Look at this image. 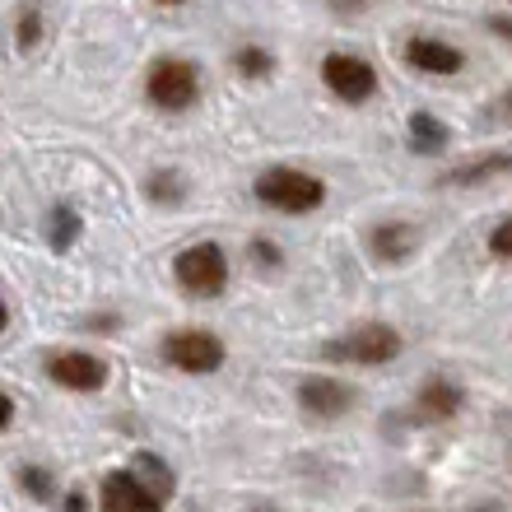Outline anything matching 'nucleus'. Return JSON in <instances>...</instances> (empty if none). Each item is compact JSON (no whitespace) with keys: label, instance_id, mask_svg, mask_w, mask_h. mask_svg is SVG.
Instances as JSON below:
<instances>
[{"label":"nucleus","instance_id":"1","mask_svg":"<svg viewBox=\"0 0 512 512\" xmlns=\"http://www.w3.org/2000/svg\"><path fill=\"white\" fill-rule=\"evenodd\" d=\"M252 196L275 215H312L326 205V182L312 177L308 168H289V163H275V168H261L252 182Z\"/></svg>","mask_w":512,"mask_h":512},{"label":"nucleus","instance_id":"2","mask_svg":"<svg viewBox=\"0 0 512 512\" xmlns=\"http://www.w3.org/2000/svg\"><path fill=\"white\" fill-rule=\"evenodd\" d=\"M145 103L163 117H182L201 103V66L187 56H154L145 70Z\"/></svg>","mask_w":512,"mask_h":512},{"label":"nucleus","instance_id":"3","mask_svg":"<svg viewBox=\"0 0 512 512\" xmlns=\"http://www.w3.org/2000/svg\"><path fill=\"white\" fill-rule=\"evenodd\" d=\"M229 252L219 243H210V238H201V243H187L182 252L173 256V280L177 289L187 298H201V303H210V298H224V289H229Z\"/></svg>","mask_w":512,"mask_h":512},{"label":"nucleus","instance_id":"4","mask_svg":"<svg viewBox=\"0 0 512 512\" xmlns=\"http://www.w3.org/2000/svg\"><path fill=\"white\" fill-rule=\"evenodd\" d=\"M401 350H405V340L396 326L359 322V326H350V331H340L336 340H326L322 359H331V364H354V368H382Z\"/></svg>","mask_w":512,"mask_h":512},{"label":"nucleus","instance_id":"5","mask_svg":"<svg viewBox=\"0 0 512 512\" xmlns=\"http://www.w3.org/2000/svg\"><path fill=\"white\" fill-rule=\"evenodd\" d=\"M159 359L168 368H177V373H187V378H210V373L224 368L229 345H224L215 331H196V326H187V331H168V336L159 340Z\"/></svg>","mask_w":512,"mask_h":512},{"label":"nucleus","instance_id":"6","mask_svg":"<svg viewBox=\"0 0 512 512\" xmlns=\"http://www.w3.org/2000/svg\"><path fill=\"white\" fill-rule=\"evenodd\" d=\"M322 84L340 98V103L359 108V103H368V98L378 94V70H373V61L359 52H326L322 56Z\"/></svg>","mask_w":512,"mask_h":512},{"label":"nucleus","instance_id":"7","mask_svg":"<svg viewBox=\"0 0 512 512\" xmlns=\"http://www.w3.org/2000/svg\"><path fill=\"white\" fill-rule=\"evenodd\" d=\"M298 396V410L312 419H322V424H331V419H345L359 405V391L350 387V382L331 378V373H308V378L294 387Z\"/></svg>","mask_w":512,"mask_h":512},{"label":"nucleus","instance_id":"8","mask_svg":"<svg viewBox=\"0 0 512 512\" xmlns=\"http://www.w3.org/2000/svg\"><path fill=\"white\" fill-rule=\"evenodd\" d=\"M401 61L415 75H433V80H452V75L466 70V52L443 38H433V33H410L401 47Z\"/></svg>","mask_w":512,"mask_h":512},{"label":"nucleus","instance_id":"9","mask_svg":"<svg viewBox=\"0 0 512 512\" xmlns=\"http://www.w3.org/2000/svg\"><path fill=\"white\" fill-rule=\"evenodd\" d=\"M163 494L135 475V466H117L103 475V494H98V512H163Z\"/></svg>","mask_w":512,"mask_h":512},{"label":"nucleus","instance_id":"10","mask_svg":"<svg viewBox=\"0 0 512 512\" xmlns=\"http://www.w3.org/2000/svg\"><path fill=\"white\" fill-rule=\"evenodd\" d=\"M47 378L56 387L75 391V396H94V391L108 387V364L98 354H84V350H61L47 359Z\"/></svg>","mask_w":512,"mask_h":512},{"label":"nucleus","instance_id":"11","mask_svg":"<svg viewBox=\"0 0 512 512\" xmlns=\"http://www.w3.org/2000/svg\"><path fill=\"white\" fill-rule=\"evenodd\" d=\"M364 247L382 266H405V261L419 252V229L410 219H378V224L368 229Z\"/></svg>","mask_w":512,"mask_h":512},{"label":"nucleus","instance_id":"12","mask_svg":"<svg viewBox=\"0 0 512 512\" xmlns=\"http://www.w3.org/2000/svg\"><path fill=\"white\" fill-rule=\"evenodd\" d=\"M512 173V149H485L466 163H452L447 173H438V187H485V182H499V177Z\"/></svg>","mask_w":512,"mask_h":512},{"label":"nucleus","instance_id":"13","mask_svg":"<svg viewBox=\"0 0 512 512\" xmlns=\"http://www.w3.org/2000/svg\"><path fill=\"white\" fill-rule=\"evenodd\" d=\"M461 410H466V391H461V382H452V378L419 382V391H415V419L419 424H447V419H457Z\"/></svg>","mask_w":512,"mask_h":512},{"label":"nucleus","instance_id":"14","mask_svg":"<svg viewBox=\"0 0 512 512\" xmlns=\"http://www.w3.org/2000/svg\"><path fill=\"white\" fill-rule=\"evenodd\" d=\"M405 145H410L415 159H443L447 149H452V126L443 117H433L429 108H419L405 122Z\"/></svg>","mask_w":512,"mask_h":512},{"label":"nucleus","instance_id":"15","mask_svg":"<svg viewBox=\"0 0 512 512\" xmlns=\"http://www.w3.org/2000/svg\"><path fill=\"white\" fill-rule=\"evenodd\" d=\"M191 196V182L182 168H149L145 173V201L159 205V210H177V205H187Z\"/></svg>","mask_w":512,"mask_h":512},{"label":"nucleus","instance_id":"16","mask_svg":"<svg viewBox=\"0 0 512 512\" xmlns=\"http://www.w3.org/2000/svg\"><path fill=\"white\" fill-rule=\"evenodd\" d=\"M84 238V219L75 205H56L52 215H47V247L52 252H70V247Z\"/></svg>","mask_w":512,"mask_h":512},{"label":"nucleus","instance_id":"17","mask_svg":"<svg viewBox=\"0 0 512 512\" xmlns=\"http://www.w3.org/2000/svg\"><path fill=\"white\" fill-rule=\"evenodd\" d=\"M135 466V475L145 480L154 494H163V499H173V489H177V475H173V466L159 457V452H140V457L131 461Z\"/></svg>","mask_w":512,"mask_h":512},{"label":"nucleus","instance_id":"18","mask_svg":"<svg viewBox=\"0 0 512 512\" xmlns=\"http://www.w3.org/2000/svg\"><path fill=\"white\" fill-rule=\"evenodd\" d=\"M233 70H238L243 80H266V75H275V56H270L266 47L247 42V47H238V52H233Z\"/></svg>","mask_w":512,"mask_h":512},{"label":"nucleus","instance_id":"19","mask_svg":"<svg viewBox=\"0 0 512 512\" xmlns=\"http://www.w3.org/2000/svg\"><path fill=\"white\" fill-rule=\"evenodd\" d=\"M19 489H24L28 499H38V503H52L56 499V480H52V471L47 466H19Z\"/></svg>","mask_w":512,"mask_h":512},{"label":"nucleus","instance_id":"20","mask_svg":"<svg viewBox=\"0 0 512 512\" xmlns=\"http://www.w3.org/2000/svg\"><path fill=\"white\" fill-rule=\"evenodd\" d=\"M247 261H252L256 270L275 275V270H284V247H275L270 238H252V243H247Z\"/></svg>","mask_w":512,"mask_h":512},{"label":"nucleus","instance_id":"21","mask_svg":"<svg viewBox=\"0 0 512 512\" xmlns=\"http://www.w3.org/2000/svg\"><path fill=\"white\" fill-rule=\"evenodd\" d=\"M38 38H42V10L38 5H24V10H19V28H14V42H19L24 52H33Z\"/></svg>","mask_w":512,"mask_h":512},{"label":"nucleus","instance_id":"22","mask_svg":"<svg viewBox=\"0 0 512 512\" xmlns=\"http://www.w3.org/2000/svg\"><path fill=\"white\" fill-rule=\"evenodd\" d=\"M489 256H499V261H512V215L494 224V233H489Z\"/></svg>","mask_w":512,"mask_h":512},{"label":"nucleus","instance_id":"23","mask_svg":"<svg viewBox=\"0 0 512 512\" xmlns=\"http://www.w3.org/2000/svg\"><path fill=\"white\" fill-rule=\"evenodd\" d=\"M489 122H499V126H512V84L503 89L494 103H489Z\"/></svg>","mask_w":512,"mask_h":512},{"label":"nucleus","instance_id":"24","mask_svg":"<svg viewBox=\"0 0 512 512\" xmlns=\"http://www.w3.org/2000/svg\"><path fill=\"white\" fill-rule=\"evenodd\" d=\"M485 24H489V33H494V38H503L512 47V14H489Z\"/></svg>","mask_w":512,"mask_h":512},{"label":"nucleus","instance_id":"25","mask_svg":"<svg viewBox=\"0 0 512 512\" xmlns=\"http://www.w3.org/2000/svg\"><path fill=\"white\" fill-rule=\"evenodd\" d=\"M61 512H94V508H89V494H84V489H66Z\"/></svg>","mask_w":512,"mask_h":512},{"label":"nucleus","instance_id":"26","mask_svg":"<svg viewBox=\"0 0 512 512\" xmlns=\"http://www.w3.org/2000/svg\"><path fill=\"white\" fill-rule=\"evenodd\" d=\"M10 419H14V401L0 391V429H10Z\"/></svg>","mask_w":512,"mask_h":512},{"label":"nucleus","instance_id":"27","mask_svg":"<svg viewBox=\"0 0 512 512\" xmlns=\"http://www.w3.org/2000/svg\"><path fill=\"white\" fill-rule=\"evenodd\" d=\"M368 0H331V10H340V14H359Z\"/></svg>","mask_w":512,"mask_h":512},{"label":"nucleus","instance_id":"28","mask_svg":"<svg viewBox=\"0 0 512 512\" xmlns=\"http://www.w3.org/2000/svg\"><path fill=\"white\" fill-rule=\"evenodd\" d=\"M5 326H10V308H5V298H0V336H5Z\"/></svg>","mask_w":512,"mask_h":512},{"label":"nucleus","instance_id":"29","mask_svg":"<svg viewBox=\"0 0 512 512\" xmlns=\"http://www.w3.org/2000/svg\"><path fill=\"white\" fill-rule=\"evenodd\" d=\"M154 5H163V10H173V5H187V0H154Z\"/></svg>","mask_w":512,"mask_h":512},{"label":"nucleus","instance_id":"30","mask_svg":"<svg viewBox=\"0 0 512 512\" xmlns=\"http://www.w3.org/2000/svg\"><path fill=\"white\" fill-rule=\"evenodd\" d=\"M480 512H494V503H485V508H480Z\"/></svg>","mask_w":512,"mask_h":512}]
</instances>
